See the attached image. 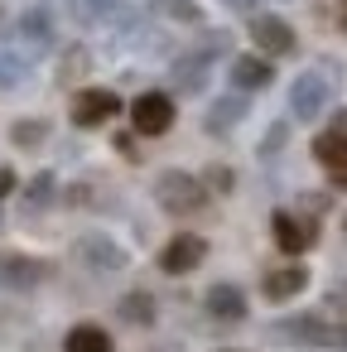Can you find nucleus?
<instances>
[{
    "label": "nucleus",
    "instance_id": "f257e3e1",
    "mask_svg": "<svg viewBox=\"0 0 347 352\" xmlns=\"http://www.w3.org/2000/svg\"><path fill=\"white\" fill-rule=\"evenodd\" d=\"M155 203H159L164 212H174V217L203 212V203H208V184L193 179V174H183V169H164V174L155 179Z\"/></svg>",
    "mask_w": 347,
    "mask_h": 352
},
{
    "label": "nucleus",
    "instance_id": "f03ea898",
    "mask_svg": "<svg viewBox=\"0 0 347 352\" xmlns=\"http://www.w3.org/2000/svg\"><path fill=\"white\" fill-rule=\"evenodd\" d=\"M280 338L299 342V347H347V323H333L328 314H294L275 323Z\"/></svg>",
    "mask_w": 347,
    "mask_h": 352
},
{
    "label": "nucleus",
    "instance_id": "7ed1b4c3",
    "mask_svg": "<svg viewBox=\"0 0 347 352\" xmlns=\"http://www.w3.org/2000/svg\"><path fill=\"white\" fill-rule=\"evenodd\" d=\"M73 256H78L87 270H102V275H116V270L131 265L126 246H121L116 236H107V232H82V236L73 241Z\"/></svg>",
    "mask_w": 347,
    "mask_h": 352
},
{
    "label": "nucleus",
    "instance_id": "20e7f679",
    "mask_svg": "<svg viewBox=\"0 0 347 352\" xmlns=\"http://www.w3.org/2000/svg\"><path fill=\"white\" fill-rule=\"evenodd\" d=\"M328 102H333V87H328L323 73H299L294 78V87H289V116L294 121H318L328 111Z\"/></svg>",
    "mask_w": 347,
    "mask_h": 352
},
{
    "label": "nucleus",
    "instance_id": "39448f33",
    "mask_svg": "<svg viewBox=\"0 0 347 352\" xmlns=\"http://www.w3.org/2000/svg\"><path fill=\"white\" fill-rule=\"evenodd\" d=\"M116 111H121V97H116L111 87H82V92L73 97V107H68L73 126H82V131H92V126H107Z\"/></svg>",
    "mask_w": 347,
    "mask_h": 352
},
{
    "label": "nucleus",
    "instance_id": "423d86ee",
    "mask_svg": "<svg viewBox=\"0 0 347 352\" xmlns=\"http://www.w3.org/2000/svg\"><path fill=\"white\" fill-rule=\"evenodd\" d=\"M270 232H275V246H280L284 256H304V251L318 241L313 217H299V212H289V208H280V212L270 217Z\"/></svg>",
    "mask_w": 347,
    "mask_h": 352
},
{
    "label": "nucleus",
    "instance_id": "0eeeda50",
    "mask_svg": "<svg viewBox=\"0 0 347 352\" xmlns=\"http://www.w3.org/2000/svg\"><path fill=\"white\" fill-rule=\"evenodd\" d=\"M203 261H208V241H203L198 232H179V236H169L164 251H159V270H164V275H188V270H198Z\"/></svg>",
    "mask_w": 347,
    "mask_h": 352
},
{
    "label": "nucleus",
    "instance_id": "6e6552de",
    "mask_svg": "<svg viewBox=\"0 0 347 352\" xmlns=\"http://www.w3.org/2000/svg\"><path fill=\"white\" fill-rule=\"evenodd\" d=\"M131 126H135L140 135H164V131L174 126V102H169L164 92H140V97L131 102Z\"/></svg>",
    "mask_w": 347,
    "mask_h": 352
},
{
    "label": "nucleus",
    "instance_id": "1a4fd4ad",
    "mask_svg": "<svg viewBox=\"0 0 347 352\" xmlns=\"http://www.w3.org/2000/svg\"><path fill=\"white\" fill-rule=\"evenodd\" d=\"M15 39H20V54L25 58H39L54 49V15L49 10H25L15 20Z\"/></svg>",
    "mask_w": 347,
    "mask_h": 352
},
{
    "label": "nucleus",
    "instance_id": "9d476101",
    "mask_svg": "<svg viewBox=\"0 0 347 352\" xmlns=\"http://www.w3.org/2000/svg\"><path fill=\"white\" fill-rule=\"evenodd\" d=\"M251 44L265 54V58H280V54H294V30L280 20V15H251Z\"/></svg>",
    "mask_w": 347,
    "mask_h": 352
},
{
    "label": "nucleus",
    "instance_id": "9b49d317",
    "mask_svg": "<svg viewBox=\"0 0 347 352\" xmlns=\"http://www.w3.org/2000/svg\"><path fill=\"white\" fill-rule=\"evenodd\" d=\"M313 160L333 174V169H347V111H333V126L313 140Z\"/></svg>",
    "mask_w": 347,
    "mask_h": 352
},
{
    "label": "nucleus",
    "instance_id": "f8f14e48",
    "mask_svg": "<svg viewBox=\"0 0 347 352\" xmlns=\"http://www.w3.org/2000/svg\"><path fill=\"white\" fill-rule=\"evenodd\" d=\"M309 289V265H275V270H265V280H260V294L265 299H275V304H284V299H294V294H304Z\"/></svg>",
    "mask_w": 347,
    "mask_h": 352
},
{
    "label": "nucleus",
    "instance_id": "ddd939ff",
    "mask_svg": "<svg viewBox=\"0 0 347 352\" xmlns=\"http://www.w3.org/2000/svg\"><path fill=\"white\" fill-rule=\"evenodd\" d=\"M270 82H275V68H270L265 54H236L232 58V87L236 92H260Z\"/></svg>",
    "mask_w": 347,
    "mask_h": 352
},
{
    "label": "nucleus",
    "instance_id": "4468645a",
    "mask_svg": "<svg viewBox=\"0 0 347 352\" xmlns=\"http://www.w3.org/2000/svg\"><path fill=\"white\" fill-rule=\"evenodd\" d=\"M44 275L49 265L34 256H0V289H34Z\"/></svg>",
    "mask_w": 347,
    "mask_h": 352
},
{
    "label": "nucleus",
    "instance_id": "2eb2a0df",
    "mask_svg": "<svg viewBox=\"0 0 347 352\" xmlns=\"http://www.w3.org/2000/svg\"><path fill=\"white\" fill-rule=\"evenodd\" d=\"M208 73H212V58H208L203 49H193V54L174 58V68H169V82H174L179 92H203V87H208Z\"/></svg>",
    "mask_w": 347,
    "mask_h": 352
},
{
    "label": "nucleus",
    "instance_id": "dca6fc26",
    "mask_svg": "<svg viewBox=\"0 0 347 352\" xmlns=\"http://www.w3.org/2000/svg\"><path fill=\"white\" fill-rule=\"evenodd\" d=\"M203 304H208V314L222 318V323H241V318H246V294H241L236 285H212V289L203 294Z\"/></svg>",
    "mask_w": 347,
    "mask_h": 352
},
{
    "label": "nucleus",
    "instance_id": "f3484780",
    "mask_svg": "<svg viewBox=\"0 0 347 352\" xmlns=\"http://www.w3.org/2000/svg\"><path fill=\"white\" fill-rule=\"evenodd\" d=\"M236 121H246V97H217V102L208 107V116H203L208 135H227Z\"/></svg>",
    "mask_w": 347,
    "mask_h": 352
},
{
    "label": "nucleus",
    "instance_id": "a211bd4d",
    "mask_svg": "<svg viewBox=\"0 0 347 352\" xmlns=\"http://www.w3.org/2000/svg\"><path fill=\"white\" fill-rule=\"evenodd\" d=\"M63 352H111V333L102 323H78V328H68Z\"/></svg>",
    "mask_w": 347,
    "mask_h": 352
},
{
    "label": "nucleus",
    "instance_id": "6ab92c4d",
    "mask_svg": "<svg viewBox=\"0 0 347 352\" xmlns=\"http://www.w3.org/2000/svg\"><path fill=\"white\" fill-rule=\"evenodd\" d=\"M54 198H58V179L44 169V174H34V179L25 184V203H20V208H25V212H44Z\"/></svg>",
    "mask_w": 347,
    "mask_h": 352
},
{
    "label": "nucleus",
    "instance_id": "aec40b11",
    "mask_svg": "<svg viewBox=\"0 0 347 352\" xmlns=\"http://www.w3.org/2000/svg\"><path fill=\"white\" fill-rule=\"evenodd\" d=\"M87 68H92V49L87 44H73L58 58V82H78V78H87Z\"/></svg>",
    "mask_w": 347,
    "mask_h": 352
},
{
    "label": "nucleus",
    "instance_id": "412c9836",
    "mask_svg": "<svg viewBox=\"0 0 347 352\" xmlns=\"http://www.w3.org/2000/svg\"><path fill=\"white\" fill-rule=\"evenodd\" d=\"M121 318L126 323H155V294L150 289H131L121 299Z\"/></svg>",
    "mask_w": 347,
    "mask_h": 352
},
{
    "label": "nucleus",
    "instance_id": "4be33fe9",
    "mask_svg": "<svg viewBox=\"0 0 347 352\" xmlns=\"http://www.w3.org/2000/svg\"><path fill=\"white\" fill-rule=\"evenodd\" d=\"M30 78V58L20 54V49H5L0 44V87H15V82H25Z\"/></svg>",
    "mask_w": 347,
    "mask_h": 352
},
{
    "label": "nucleus",
    "instance_id": "5701e85b",
    "mask_svg": "<svg viewBox=\"0 0 347 352\" xmlns=\"http://www.w3.org/2000/svg\"><path fill=\"white\" fill-rule=\"evenodd\" d=\"M49 140V121H15L10 126V145H20V150H39Z\"/></svg>",
    "mask_w": 347,
    "mask_h": 352
},
{
    "label": "nucleus",
    "instance_id": "b1692460",
    "mask_svg": "<svg viewBox=\"0 0 347 352\" xmlns=\"http://www.w3.org/2000/svg\"><path fill=\"white\" fill-rule=\"evenodd\" d=\"M159 10L169 20H183V25H203V6L198 0H159Z\"/></svg>",
    "mask_w": 347,
    "mask_h": 352
},
{
    "label": "nucleus",
    "instance_id": "393cba45",
    "mask_svg": "<svg viewBox=\"0 0 347 352\" xmlns=\"http://www.w3.org/2000/svg\"><path fill=\"white\" fill-rule=\"evenodd\" d=\"M203 184H208V188H217V193H232L236 174H232V164H208V169H203Z\"/></svg>",
    "mask_w": 347,
    "mask_h": 352
},
{
    "label": "nucleus",
    "instance_id": "a878e982",
    "mask_svg": "<svg viewBox=\"0 0 347 352\" xmlns=\"http://www.w3.org/2000/svg\"><path fill=\"white\" fill-rule=\"evenodd\" d=\"M284 135H289V126H284V121H275V126L265 131V140H260V155H280V145H284Z\"/></svg>",
    "mask_w": 347,
    "mask_h": 352
},
{
    "label": "nucleus",
    "instance_id": "bb28decb",
    "mask_svg": "<svg viewBox=\"0 0 347 352\" xmlns=\"http://www.w3.org/2000/svg\"><path fill=\"white\" fill-rule=\"evenodd\" d=\"M227 49H232V34H227V30H217V34L203 39V54H208V58H217V54H227Z\"/></svg>",
    "mask_w": 347,
    "mask_h": 352
},
{
    "label": "nucleus",
    "instance_id": "cd10ccee",
    "mask_svg": "<svg viewBox=\"0 0 347 352\" xmlns=\"http://www.w3.org/2000/svg\"><path fill=\"white\" fill-rule=\"evenodd\" d=\"M87 10L92 15H111V10H121V0H87Z\"/></svg>",
    "mask_w": 347,
    "mask_h": 352
},
{
    "label": "nucleus",
    "instance_id": "c85d7f7f",
    "mask_svg": "<svg viewBox=\"0 0 347 352\" xmlns=\"http://www.w3.org/2000/svg\"><path fill=\"white\" fill-rule=\"evenodd\" d=\"M15 188V169H5V164H0V198H5Z\"/></svg>",
    "mask_w": 347,
    "mask_h": 352
},
{
    "label": "nucleus",
    "instance_id": "c756f323",
    "mask_svg": "<svg viewBox=\"0 0 347 352\" xmlns=\"http://www.w3.org/2000/svg\"><path fill=\"white\" fill-rule=\"evenodd\" d=\"M116 150H121L126 160H135V145H131V135H116Z\"/></svg>",
    "mask_w": 347,
    "mask_h": 352
},
{
    "label": "nucleus",
    "instance_id": "7c9ffc66",
    "mask_svg": "<svg viewBox=\"0 0 347 352\" xmlns=\"http://www.w3.org/2000/svg\"><path fill=\"white\" fill-rule=\"evenodd\" d=\"M328 179H333V188H347V169H333Z\"/></svg>",
    "mask_w": 347,
    "mask_h": 352
},
{
    "label": "nucleus",
    "instance_id": "2f4dec72",
    "mask_svg": "<svg viewBox=\"0 0 347 352\" xmlns=\"http://www.w3.org/2000/svg\"><path fill=\"white\" fill-rule=\"evenodd\" d=\"M342 30H347V0H342Z\"/></svg>",
    "mask_w": 347,
    "mask_h": 352
},
{
    "label": "nucleus",
    "instance_id": "473e14b6",
    "mask_svg": "<svg viewBox=\"0 0 347 352\" xmlns=\"http://www.w3.org/2000/svg\"><path fill=\"white\" fill-rule=\"evenodd\" d=\"M0 232H5V212H0Z\"/></svg>",
    "mask_w": 347,
    "mask_h": 352
},
{
    "label": "nucleus",
    "instance_id": "72a5a7b5",
    "mask_svg": "<svg viewBox=\"0 0 347 352\" xmlns=\"http://www.w3.org/2000/svg\"><path fill=\"white\" fill-rule=\"evenodd\" d=\"M222 6H241V0H222Z\"/></svg>",
    "mask_w": 347,
    "mask_h": 352
},
{
    "label": "nucleus",
    "instance_id": "f704fd0d",
    "mask_svg": "<svg viewBox=\"0 0 347 352\" xmlns=\"http://www.w3.org/2000/svg\"><path fill=\"white\" fill-rule=\"evenodd\" d=\"M217 352H236V347H217Z\"/></svg>",
    "mask_w": 347,
    "mask_h": 352
},
{
    "label": "nucleus",
    "instance_id": "c9c22d12",
    "mask_svg": "<svg viewBox=\"0 0 347 352\" xmlns=\"http://www.w3.org/2000/svg\"><path fill=\"white\" fill-rule=\"evenodd\" d=\"M342 227H347V222H342Z\"/></svg>",
    "mask_w": 347,
    "mask_h": 352
}]
</instances>
